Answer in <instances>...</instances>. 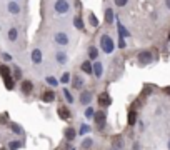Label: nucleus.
Wrapping results in <instances>:
<instances>
[{"label": "nucleus", "instance_id": "1", "mask_svg": "<svg viewBox=\"0 0 170 150\" xmlns=\"http://www.w3.org/2000/svg\"><path fill=\"white\" fill-rule=\"evenodd\" d=\"M100 47H102V50L105 52V54H112L114 52V40H112L109 35H102V39H100Z\"/></svg>", "mask_w": 170, "mask_h": 150}, {"label": "nucleus", "instance_id": "2", "mask_svg": "<svg viewBox=\"0 0 170 150\" xmlns=\"http://www.w3.org/2000/svg\"><path fill=\"white\" fill-rule=\"evenodd\" d=\"M53 10H55L57 14H67L70 10V3L67 0H57V2L53 3Z\"/></svg>", "mask_w": 170, "mask_h": 150}, {"label": "nucleus", "instance_id": "3", "mask_svg": "<svg viewBox=\"0 0 170 150\" xmlns=\"http://www.w3.org/2000/svg\"><path fill=\"white\" fill-rule=\"evenodd\" d=\"M53 39H55V42L59 43V45H68V42H70L68 35L65 34V32H57V34L53 35Z\"/></svg>", "mask_w": 170, "mask_h": 150}, {"label": "nucleus", "instance_id": "4", "mask_svg": "<svg viewBox=\"0 0 170 150\" xmlns=\"http://www.w3.org/2000/svg\"><path fill=\"white\" fill-rule=\"evenodd\" d=\"M105 120H107V115L103 112H95V115H93V122L98 125V127H103L105 125Z\"/></svg>", "mask_w": 170, "mask_h": 150}, {"label": "nucleus", "instance_id": "5", "mask_svg": "<svg viewBox=\"0 0 170 150\" xmlns=\"http://www.w3.org/2000/svg\"><path fill=\"white\" fill-rule=\"evenodd\" d=\"M152 60H153V57H152L150 52L145 50V52H140V54H139V62H142V63H150Z\"/></svg>", "mask_w": 170, "mask_h": 150}, {"label": "nucleus", "instance_id": "6", "mask_svg": "<svg viewBox=\"0 0 170 150\" xmlns=\"http://www.w3.org/2000/svg\"><path fill=\"white\" fill-rule=\"evenodd\" d=\"M90 102H92V94H90L89 90H84V92H80V103H84V105H89Z\"/></svg>", "mask_w": 170, "mask_h": 150}, {"label": "nucleus", "instance_id": "7", "mask_svg": "<svg viewBox=\"0 0 170 150\" xmlns=\"http://www.w3.org/2000/svg\"><path fill=\"white\" fill-rule=\"evenodd\" d=\"M32 62H34L35 65H39V63L42 62V52H40V48H34V50H32Z\"/></svg>", "mask_w": 170, "mask_h": 150}, {"label": "nucleus", "instance_id": "8", "mask_svg": "<svg viewBox=\"0 0 170 150\" xmlns=\"http://www.w3.org/2000/svg\"><path fill=\"white\" fill-rule=\"evenodd\" d=\"M32 90H34V83H32L30 80H23L22 82V92L23 94H30Z\"/></svg>", "mask_w": 170, "mask_h": 150}, {"label": "nucleus", "instance_id": "9", "mask_svg": "<svg viewBox=\"0 0 170 150\" xmlns=\"http://www.w3.org/2000/svg\"><path fill=\"white\" fill-rule=\"evenodd\" d=\"M102 72H103V65H102V63L100 62H93V75L97 77V79H100Z\"/></svg>", "mask_w": 170, "mask_h": 150}, {"label": "nucleus", "instance_id": "10", "mask_svg": "<svg viewBox=\"0 0 170 150\" xmlns=\"http://www.w3.org/2000/svg\"><path fill=\"white\" fill-rule=\"evenodd\" d=\"M7 9H9V12H10V14H14V15L20 14V7H19L17 2H10L9 5H7Z\"/></svg>", "mask_w": 170, "mask_h": 150}, {"label": "nucleus", "instance_id": "11", "mask_svg": "<svg viewBox=\"0 0 170 150\" xmlns=\"http://www.w3.org/2000/svg\"><path fill=\"white\" fill-rule=\"evenodd\" d=\"M42 99H44V102H47V103L53 102V100H55V92H53V90H47V92L44 94Z\"/></svg>", "mask_w": 170, "mask_h": 150}, {"label": "nucleus", "instance_id": "12", "mask_svg": "<svg viewBox=\"0 0 170 150\" xmlns=\"http://www.w3.org/2000/svg\"><path fill=\"white\" fill-rule=\"evenodd\" d=\"M98 103L102 105V107H105V105H110V97L103 92V94L98 95Z\"/></svg>", "mask_w": 170, "mask_h": 150}, {"label": "nucleus", "instance_id": "13", "mask_svg": "<svg viewBox=\"0 0 170 150\" xmlns=\"http://www.w3.org/2000/svg\"><path fill=\"white\" fill-rule=\"evenodd\" d=\"M117 30H118V35H120V37H122V39H125V37H130V32H128L127 28L123 27V25H122V23H120V22H118V25H117Z\"/></svg>", "mask_w": 170, "mask_h": 150}, {"label": "nucleus", "instance_id": "14", "mask_svg": "<svg viewBox=\"0 0 170 150\" xmlns=\"http://www.w3.org/2000/svg\"><path fill=\"white\" fill-rule=\"evenodd\" d=\"M59 115H60L62 120H67V119H70V110L67 107H60L59 108Z\"/></svg>", "mask_w": 170, "mask_h": 150}, {"label": "nucleus", "instance_id": "15", "mask_svg": "<svg viewBox=\"0 0 170 150\" xmlns=\"http://www.w3.org/2000/svg\"><path fill=\"white\" fill-rule=\"evenodd\" d=\"M127 122H128V125H135V124H137V112H135V110H130V112H128Z\"/></svg>", "mask_w": 170, "mask_h": 150}, {"label": "nucleus", "instance_id": "16", "mask_svg": "<svg viewBox=\"0 0 170 150\" xmlns=\"http://www.w3.org/2000/svg\"><path fill=\"white\" fill-rule=\"evenodd\" d=\"M80 68H82V72H85V74H93V65H92V62H84Z\"/></svg>", "mask_w": 170, "mask_h": 150}, {"label": "nucleus", "instance_id": "17", "mask_svg": "<svg viewBox=\"0 0 170 150\" xmlns=\"http://www.w3.org/2000/svg\"><path fill=\"white\" fill-rule=\"evenodd\" d=\"M105 22L107 23H114V10L109 9V7H107V10H105Z\"/></svg>", "mask_w": 170, "mask_h": 150}, {"label": "nucleus", "instance_id": "18", "mask_svg": "<svg viewBox=\"0 0 170 150\" xmlns=\"http://www.w3.org/2000/svg\"><path fill=\"white\" fill-rule=\"evenodd\" d=\"M23 145V142H20V140H12V142H9V150H17V148H20Z\"/></svg>", "mask_w": 170, "mask_h": 150}, {"label": "nucleus", "instance_id": "19", "mask_svg": "<svg viewBox=\"0 0 170 150\" xmlns=\"http://www.w3.org/2000/svg\"><path fill=\"white\" fill-rule=\"evenodd\" d=\"M75 135H77V132H75V128H72V127H68L67 130H65V137H67V140H73L75 139Z\"/></svg>", "mask_w": 170, "mask_h": 150}, {"label": "nucleus", "instance_id": "20", "mask_svg": "<svg viewBox=\"0 0 170 150\" xmlns=\"http://www.w3.org/2000/svg\"><path fill=\"white\" fill-rule=\"evenodd\" d=\"M3 82H5V87L9 88V90H12V88H14V85H15V80L12 79V75L5 77V79H3Z\"/></svg>", "mask_w": 170, "mask_h": 150}, {"label": "nucleus", "instance_id": "21", "mask_svg": "<svg viewBox=\"0 0 170 150\" xmlns=\"http://www.w3.org/2000/svg\"><path fill=\"white\" fill-rule=\"evenodd\" d=\"M57 62L59 63H67V54L65 52H57Z\"/></svg>", "mask_w": 170, "mask_h": 150}, {"label": "nucleus", "instance_id": "22", "mask_svg": "<svg viewBox=\"0 0 170 150\" xmlns=\"http://www.w3.org/2000/svg\"><path fill=\"white\" fill-rule=\"evenodd\" d=\"M17 39H19L17 28H10V30H9V40H10V42H15Z\"/></svg>", "mask_w": 170, "mask_h": 150}, {"label": "nucleus", "instance_id": "23", "mask_svg": "<svg viewBox=\"0 0 170 150\" xmlns=\"http://www.w3.org/2000/svg\"><path fill=\"white\" fill-rule=\"evenodd\" d=\"M45 82L50 85V87H57V85H59V80H57L55 77H47V79H45Z\"/></svg>", "mask_w": 170, "mask_h": 150}, {"label": "nucleus", "instance_id": "24", "mask_svg": "<svg viewBox=\"0 0 170 150\" xmlns=\"http://www.w3.org/2000/svg\"><path fill=\"white\" fill-rule=\"evenodd\" d=\"M89 57L92 60H97V57H98V50L95 47H90V50H89Z\"/></svg>", "mask_w": 170, "mask_h": 150}, {"label": "nucleus", "instance_id": "25", "mask_svg": "<svg viewBox=\"0 0 170 150\" xmlns=\"http://www.w3.org/2000/svg\"><path fill=\"white\" fill-rule=\"evenodd\" d=\"M0 74H2L3 79H5V77H9V75H10V68L7 67V65H0Z\"/></svg>", "mask_w": 170, "mask_h": 150}, {"label": "nucleus", "instance_id": "26", "mask_svg": "<svg viewBox=\"0 0 170 150\" xmlns=\"http://www.w3.org/2000/svg\"><path fill=\"white\" fill-rule=\"evenodd\" d=\"M10 127H12V132H15V133H17V135H22V133H23L22 127H20L19 124H12Z\"/></svg>", "mask_w": 170, "mask_h": 150}, {"label": "nucleus", "instance_id": "27", "mask_svg": "<svg viewBox=\"0 0 170 150\" xmlns=\"http://www.w3.org/2000/svg\"><path fill=\"white\" fill-rule=\"evenodd\" d=\"M68 82H70V74L68 72H64L60 77V83H68Z\"/></svg>", "mask_w": 170, "mask_h": 150}, {"label": "nucleus", "instance_id": "28", "mask_svg": "<svg viewBox=\"0 0 170 150\" xmlns=\"http://www.w3.org/2000/svg\"><path fill=\"white\" fill-rule=\"evenodd\" d=\"M64 97L67 99L68 103H73V97H72V94L68 92V88H64Z\"/></svg>", "mask_w": 170, "mask_h": 150}, {"label": "nucleus", "instance_id": "29", "mask_svg": "<svg viewBox=\"0 0 170 150\" xmlns=\"http://www.w3.org/2000/svg\"><path fill=\"white\" fill-rule=\"evenodd\" d=\"M73 25L82 30V28H84V22H82V18L80 17H75V18H73Z\"/></svg>", "mask_w": 170, "mask_h": 150}, {"label": "nucleus", "instance_id": "30", "mask_svg": "<svg viewBox=\"0 0 170 150\" xmlns=\"http://www.w3.org/2000/svg\"><path fill=\"white\" fill-rule=\"evenodd\" d=\"M89 20H90V25L92 27H98V18L95 17L93 14H90V17H89Z\"/></svg>", "mask_w": 170, "mask_h": 150}, {"label": "nucleus", "instance_id": "31", "mask_svg": "<svg viewBox=\"0 0 170 150\" xmlns=\"http://www.w3.org/2000/svg\"><path fill=\"white\" fill-rule=\"evenodd\" d=\"M93 115H95V110L92 107H87V110H85V117L87 119H93Z\"/></svg>", "mask_w": 170, "mask_h": 150}, {"label": "nucleus", "instance_id": "32", "mask_svg": "<svg viewBox=\"0 0 170 150\" xmlns=\"http://www.w3.org/2000/svg\"><path fill=\"white\" fill-rule=\"evenodd\" d=\"M92 144H93L92 139H85L84 144H82V147H84V148H90V147H92Z\"/></svg>", "mask_w": 170, "mask_h": 150}, {"label": "nucleus", "instance_id": "33", "mask_svg": "<svg viewBox=\"0 0 170 150\" xmlns=\"http://www.w3.org/2000/svg\"><path fill=\"white\" fill-rule=\"evenodd\" d=\"M82 85H84V80H82V79H75V80H73V87L78 88V90H80Z\"/></svg>", "mask_w": 170, "mask_h": 150}, {"label": "nucleus", "instance_id": "34", "mask_svg": "<svg viewBox=\"0 0 170 150\" xmlns=\"http://www.w3.org/2000/svg\"><path fill=\"white\" fill-rule=\"evenodd\" d=\"M87 132H90V127L89 125H82L80 127V135H84V133H87Z\"/></svg>", "mask_w": 170, "mask_h": 150}, {"label": "nucleus", "instance_id": "35", "mask_svg": "<svg viewBox=\"0 0 170 150\" xmlns=\"http://www.w3.org/2000/svg\"><path fill=\"white\" fill-rule=\"evenodd\" d=\"M127 2H128V0H115V5H117V7H125Z\"/></svg>", "mask_w": 170, "mask_h": 150}, {"label": "nucleus", "instance_id": "36", "mask_svg": "<svg viewBox=\"0 0 170 150\" xmlns=\"http://www.w3.org/2000/svg\"><path fill=\"white\" fill-rule=\"evenodd\" d=\"M22 77V72H20V68H15V75H14V80L15 79H20Z\"/></svg>", "mask_w": 170, "mask_h": 150}, {"label": "nucleus", "instance_id": "37", "mask_svg": "<svg viewBox=\"0 0 170 150\" xmlns=\"http://www.w3.org/2000/svg\"><path fill=\"white\" fill-rule=\"evenodd\" d=\"M118 45H120V48H125V40H123L122 37L118 39Z\"/></svg>", "mask_w": 170, "mask_h": 150}, {"label": "nucleus", "instance_id": "38", "mask_svg": "<svg viewBox=\"0 0 170 150\" xmlns=\"http://www.w3.org/2000/svg\"><path fill=\"white\" fill-rule=\"evenodd\" d=\"M7 122V113H3V115H0V124H5Z\"/></svg>", "mask_w": 170, "mask_h": 150}, {"label": "nucleus", "instance_id": "39", "mask_svg": "<svg viewBox=\"0 0 170 150\" xmlns=\"http://www.w3.org/2000/svg\"><path fill=\"white\" fill-rule=\"evenodd\" d=\"M3 59H5V60H12V57L9 54H3Z\"/></svg>", "mask_w": 170, "mask_h": 150}, {"label": "nucleus", "instance_id": "40", "mask_svg": "<svg viewBox=\"0 0 170 150\" xmlns=\"http://www.w3.org/2000/svg\"><path fill=\"white\" fill-rule=\"evenodd\" d=\"M165 5H167V9L170 10V0H165Z\"/></svg>", "mask_w": 170, "mask_h": 150}, {"label": "nucleus", "instance_id": "41", "mask_svg": "<svg viewBox=\"0 0 170 150\" xmlns=\"http://www.w3.org/2000/svg\"><path fill=\"white\" fill-rule=\"evenodd\" d=\"M165 92H167V94L170 95V87H167V88H165Z\"/></svg>", "mask_w": 170, "mask_h": 150}, {"label": "nucleus", "instance_id": "42", "mask_svg": "<svg viewBox=\"0 0 170 150\" xmlns=\"http://www.w3.org/2000/svg\"><path fill=\"white\" fill-rule=\"evenodd\" d=\"M0 150H9V148H0Z\"/></svg>", "mask_w": 170, "mask_h": 150}, {"label": "nucleus", "instance_id": "43", "mask_svg": "<svg viewBox=\"0 0 170 150\" xmlns=\"http://www.w3.org/2000/svg\"><path fill=\"white\" fill-rule=\"evenodd\" d=\"M12 2H17V0H12Z\"/></svg>", "mask_w": 170, "mask_h": 150}, {"label": "nucleus", "instance_id": "44", "mask_svg": "<svg viewBox=\"0 0 170 150\" xmlns=\"http://www.w3.org/2000/svg\"><path fill=\"white\" fill-rule=\"evenodd\" d=\"M168 147H170V142H168Z\"/></svg>", "mask_w": 170, "mask_h": 150}]
</instances>
